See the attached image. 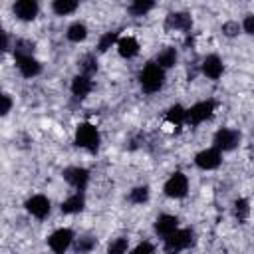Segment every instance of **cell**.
Here are the masks:
<instances>
[{
	"instance_id": "obj_1",
	"label": "cell",
	"mask_w": 254,
	"mask_h": 254,
	"mask_svg": "<svg viewBox=\"0 0 254 254\" xmlns=\"http://www.w3.org/2000/svg\"><path fill=\"white\" fill-rule=\"evenodd\" d=\"M165 79H167V69L161 67L155 60L153 62H147L141 71H139V85L145 93H157L163 89L165 85Z\"/></svg>"
},
{
	"instance_id": "obj_2",
	"label": "cell",
	"mask_w": 254,
	"mask_h": 254,
	"mask_svg": "<svg viewBox=\"0 0 254 254\" xmlns=\"http://www.w3.org/2000/svg\"><path fill=\"white\" fill-rule=\"evenodd\" d=\"M73 143L75 147L95 155L101 147V135H99V129L89 123V121H81L77 127H75V135H73Z\"/></svg>"
},
{
	"instance_id": "obj_3",
	"label": "cell",
	"mask_w": 254,
	"mask_h": 254,
	"mask_svg": "<svg viewBox=\"0 0 254 254\" xmlns=\"http://www.w3.org/2000/svg\"><path fill=\"white\" fill-rule=\"evenodd\" d=\"M216 111V101L214 99H204V101H196L194 105L187 107V125L196 127L204 121H208Z\"/></svg>"
},
{
	"instance_id": "obj_4",
	"label": "cell",
	"mask_w": 254,
	"mask_h": 254,
	"mask_svg": "<svg viewBox=\"0 0 254 254\" xmlns=\"http://www.w3.org/2000/svg\"><path fill=\"white\" fill-rule=\"evenodd\" d=\"M194 242V234L190 228H177L175 232H171L169 236L163 238V250L165 252H181L187 250L189 246H192Z\"/></svg>"
},
{
	"instance_id": "obj_5",
	"label": "cell",
	"mask_w": 254,
	"mask_h": 254,
	"mask_svg": "<svg viewBox=\"0 0 254 254\" xmlns=\"http://www.w3.org/2000/svg\"><path fill=\"white\" fill-rule=\"evenodd\" d=\"M242 141V133L234 127H220L214 135H212V145L216 149H220L222 153L234 151Z\"/></svg>"
},
{
	"instance_id": "obj_6",
	"label": "cell",
	"mask_w": 254,
	"mask_h": 254,
	"mask_svg": "<svg viewBox=\"0 0 254 254\" xmlns=\"http://www.w3.org/2000/svg\"><path fill=\"white\" fill-rule=\"evenodd\" d=\"M163 192L169 198H185L189 194V177L183 171H175L163 185Z\"/></svg>"
},
{
	"instance_id": "obj_7",
	"label": "cell",
	"mask_w": 254,
	"mask_h": 254,
	"mask_svg": "<svg viewBox=\"0 0 254 254\" xmlns=\"http://www.w3.org/2000/svg\"><path fill=\"white\" fill-rule=\"evenodd\" d=\"M75 242V234L71 228L67 226H62V228H56L50 236H48V248L56 254H64L65 250H69Z\"/></svg>"
},
{
	"instance_id": "obj_8",
	"label": "cell",
	"mask_w": 254,
	"mask_h": 254,
	"mask_svg": "<svg viewBox=\"0 0 254 254\" xmlns=\"http://www.w3.org/2000/svg\"><path fill=\"white\" fill-rule=\"evenodd\" d=\"M14 62L20 75L26 79H32L42 73V62L34 54H14Z\"/></svg>"
},
{
	"instance_id": "obj_9",
	"label": "cell",
	"mask_w": 254,
	"mask_h": 254,
	"mask_svg": "<svg viewBox=\"0 0 254 254\" xmlns=\"http://www.w3.org/2000/svg\"><path fill=\"white\" fill-rule=\"evenodd\" d=\"M194 165L200 169V171H214L222 165V151L216 149L214 145L212 147H206L202 151H198L194 155Z\"/></svg>"
},
{
	"instance_id": "obj_10",
	"label": "cell",
	"mask_w": 254,
	"mask_h": 254,
	"mask_svg": "<svg viewBox=\"0 0 254 254\" xmlns=\"http://www.w3.org/2000/svg\"><path fill=\"white\" fill-rule=\"evenodd\" d=\"M24 208H26V212L32 214L34 218L44 220V218H48L50 212H52V202H50V198H48L46 194H32V196L26 198Z\"/></svg>"
},
{
	"instance_id": "obj_11",
	"label": "cell",
	"mask_w": 254,
	"mask_h": 254,
	"mask_svg": "<svg viewBox=\"0 0 254 254\" xmlns=\"http://www.w3.org/2000/svg\"><path fill=\"white\" fill-rule=\"evenodd\" d=\"M62 177H64V181L71 187V189H75V190H85L87 189V185H89V171L85 169V167H67V169H64V173H62Z\"/></svg>"
},
{
	"instance_id": "obj_12",
	"label": "cell",
	"mask_w": 254,
	"mask_h": 254,
	"mask_svg": "<svg viewBox=\"0 0 254 254\" xmlns=\"http://www.w3.org/2000/svg\"><path fill=\"white\" fill-rule=\"evenodd\" d=\"M165 30L169 32H190L192 16L189 12H171L165 18Z\"/></svg>"
},
{
	"instance_id": "obj_13",
	"label": "cell",
	"mask_w": 254,
	"mask_h": 254,
	"mask_svg": "<svg viewBox=\"0 0 254 254\" xmlns=\"http://www.w3.org/2000/svg\"><path fill=\"white\" fill-rule=\"evenodd\" d=\"M14 16L22 22H32L40 14V0H16L14 6Z\"/></svg>"
},
{
	"instance_id": "obj_14",
	"label": "cell",
	"mask_w": 254,
	"mask_h": 254,
	"mask_svg": "<svg viewBox=\"0 0 254 254\" xmlns=\"http://www.w3.org/2000/svg\"><path fill=\"white\" fill-rule=\"evenodd\" d=\"M200 73H202L204 77L212 79V81L220 79V77H222V73H224L222 58H220V56H216V54H208V56L202 60V64H200Z\"/></svg>"
},
{
	"instance_id": "obj_15",
	"label": "cell",
	"mask_w": 254,
	"mask_h": 254,
	"mask_svg": "<svg viewBox=\"0 0 254 254\" xmlns=\"http://www.w3.org/2000/svg\"><path fill=\"white\" fill-rule=\"evenodd\" d=\"M91 89H93V79H91V75H85V73H77V75H73V79H71V83H69V91H71V95L75 97V99H85L89 93H91Z\"/></svg>"
},
{
	"instance_id": "obj_16",
	"label": "cell",
	"mask_w": 254,
	"mask_h": 254,
	"mask_svg": "<svg viewBox=\"0 0 254 254\" xmlns=\"http://www.w3.org/2000/svg\"><path fill=\"white\" fill-rule=\"evenodd\" d=\"M177 228H179V218H177L175 214H159V216L155 218V224H153L155 234L161 236V238L169 236V234L175 232Z\"/></svg>"
},
{
	"instance_id": "obj_17",
	"label": "cell",
	"mask_w": 254,
	"mask_h": 254,
	"mask_svg": "<svg viewBox=\"0 0 254 254\" xmlns=\"http://www.w3.org/2000/svg\"><path fill=\"white\" fill-rule=\"evenodd\" d=\"M117 54L123 58V60H133L137 54H139V50H141V46H139V42H137V38H133V36H121L119 40H117Z\"/></svg>"
},
{
	"instance_id": "obj_18",
	"label": "cell",
	"mask_w": 254,
	"mask_h": 254,
	"mask_svg": "<svg viewBox=\"0 0 254 254\" xmlns=\"http://www.w3.org/2000/svg\"><path fill=\"white\" fill-rule=\"evenodd\" d=\"M85 208V196H83V190H75L73 194H69L65 200H62L60 204V210L64 214H77Z\"/></svg>"
},
{
	"instance_id": "obj_19",
	"label": "cell",
	"mask_w": 254,
	"mask_h": 254,
	"mask_svg": "<svg viewBox=\"0 0 254 254\" xmlns=\"http://www.w3.org/2000/svg\"><path fill=\"white\" fill-rule=\"evenodd\" d=\"M165 121L171 123V125H175V127L187 125V107H183L181 103L171 105V107L167 109V113H165Z\"/></svg>"
},
{
	"instance_id": "obj_20",
	"label": "cell",
	"mask_w": 254,
	"mask_h": 254,
	"mask_svg": "<svg viewBox=\"0 0 254 254\" xmlns=\"http://www.w3.org/2000/svg\"><path fill=\"white\" fill-rule=\"evenodd\" d=\"M155 62H157L161 67L171 69V67H175L177 62H179V54H177V50H175L173 46H167V48H163V50L157 54Z\"/></svg>"
},
{
	"instance_id": "obj_21",
	"label": "cell",
	"mask_w": 254,
	"mask_h": 254,
	"mask_svg": "<svg viewBox=\"0 0 254 254\" xmlns=\"http://www.w3.org/2000/svg\"><path fill=\"white\" fill-rule=\"evenodd\" d=\"M87 34H89V30H87V26H85L83 22H73V24H69L67 30H65V38H67V42H71V44L83 42V40L87 38Z\"/></svg>"
},
{
	"instance_id": "obj_22",
	"label": "cell",
	"mask_w": 254,
	"mask_h": 254,
	"mask_svg": "<svg viewBox=\"0 0 254 254\" xmlns=\"http://www.w3.org/2000/svg\"><path fill=\"white\" fill-rule=\"evenodd\" d=\"M232 216L242 224V222H246L248 220V216H250V200L248 198H244V196H240V198H236L234 202H232Z\"/></svg>"
},
{
	"instance_id": "obj_23",
	"label": "cell",
	"mask_w": 254,
	"mask_h": 254,
	"mask_svg": "<svg viewBox=\"0 0 254 254\" xmlns=\"http://www.w3.org/2000/svg\"><path fill=\"white\" fill-rule=\"evenodd\" d=\"M151 198V189L147 185H139V187H133L127 194V200L131 204H145L147 200Z\"/></svg>"
},
{
	"instance_id": "obj_24",
	"label": "cell",
	"mask_w": 254,
	"mask_h": 254,
	"mask_svg": "<svg viewBox=\"0 0 254 254\" xmlns=\"http://www.w3.org/2000/svg\"><path fill=\"white\" fill-rule=\"evenodd\" d=\"M155 6H157V0H131V4H129V12H131V16L139 18V16L149 14Z\"/></svg>"
},
{
	"instance_id": "obj_25",
	"label": "cell",
	"mask_w": 254,
	"mask_h": 254,
	"mask_svg": "<svg viewBox=\"0 0 254 254\" xmlns=\"http://www.w3.org/2000/svg\"><path fill=\"white\" fill-rule=\"evenodd\" d=\"M79 6V0H52V10L58 16H67L73 14Z\"/></svg>"
},
{
	"instance_id": "obj_26",
	"label": "cell",
	"mask_w": 254,
	"mask_h": 254,
	"mask_svg": "<svg viewBox=\"0 0 254 254\" xmlns=\"http://www.w3.org/2000/svg\"><path fill=\"white\" fill-rule=\"evenodd\" d=\"M121 36H119V32H105L101 38H99V42H97V52L99 54H105L111 46H117V40H119Z\"/></svg>"
},
{
	"instance_id": "obj_27",
	"label": "cell",
	"mask_w": 254,
	"mask_h": 254,
	"mask_svg": "<svg viewBox=\"0 0 254 254\" xmlns=\"http://www.w3.org/2000/svg\"><path fill=\"white\" fill-rule=\"evenodd\" d=\"M97 69H99V65H97V58L93 56V54H87L81 62H79V71L81 73H85V75H95L97 73Z\"/></svg>"
},
{
	"instance_id": "obj_28",
	"label": "cell",
	"mask_w": 254,
	"mask_h": 254,
	"mask_svg": "<svg viewBox=\"0 0 254 254\" xmlns=\"http://www.w3.org/2000/svg\"><path fill=\"white\" fill-rule=\"evenodd\" d=\"M95 246H97V238L93 236H81V238H75L73 242L75 252H91Z\"/></svg>"
},
{
	"instance_id": "obj_29",
	"label": "cell",
	"mask_w": 254,
	"mask_h": 254,
	"mask_svg": "<svg viewBox=\"0 0 254 254\" xmlns=\"http://www.w3.org/2000/svg\"><path fill=\"white\" fill-rule=\"evenodd\" d=\"M129 250V238H115L109 246H107V252L109 254H123Z\"/></svg>"
},
{
	"instance_id": "obj_30",
	"label": "cell",
	"mask_w": 254,
	"mask_h": 254,
	"mask_svg": "<svg viewBox=\"0 0 254 254\" xmlns=\"http://www.w3.org/2000/svg\"><path fill=\"white\" fill-rule=\"evenodd\" d=\"M222 34L226 36V38H234V36H238L240 34V30H242V26L236 22V20H228V22H224L222 24Z\"/></svg>"
},
{
	"instance_id": "obj_31",
	"label": "cell",
	"mask_w": 254,
	"mask_h": 254,
	"mask_svg": "<svg viewBox=\"0 0 254 254\" xmlns=\"http://www.w3.org/2000/svg\"><path fill=\"white\" fill-rule=\"evenodd\" d=\"M240 26H242V32H246L248 36H254V14H246Z\"/></svg>"
},
{
	"instance_id": "obj_32",
	"label": "cell",
	"mask_w": 254,
	"mask_h": 254,
	"mask_svg": "<svg viewBox=\"0 0 254 254\" xmlns=\"http://www.w3.org/2000/svg\"><path fill=\"white\" fill-rule=\"evenodd\" d=\"M131 252H133V254H141V252H143V254H153V252H155V246L149 244V242H139Z\"/></svg>"
},
{
	"instance_id": "obj_33",
	"label": "cell",
	"mask_w": 254,
	"mask_h": 254,
	"mask_svg": "<svg viewBox=\"0 0 254 254\" xmlns=\"http://www.w3.org/2000/svg\"><path fill=\"white\" fill-rule=\"evenodd\" d=\"M10 111H12V97H10V93H2V109H0V113L6 117Z\"/></svg>"
}]
</instances>
